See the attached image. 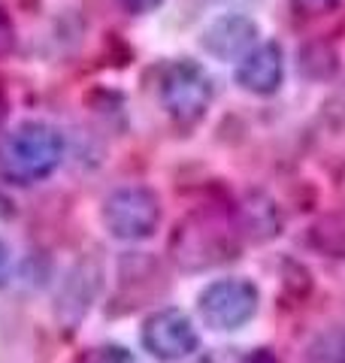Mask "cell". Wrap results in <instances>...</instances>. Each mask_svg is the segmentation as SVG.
Segmentation results:
<instances>
[{
	"label": "cell",
	"instance_id": "obj_1",
	"mask_svg": "<svg viewBox=\"0 0 345 363\" xmlns=\"http://www.w3.org/2000/svg\"><path fill=\"white\" fill-rule=\"evenodd\" d=\"M64 157L61 133L49 124L28 121L18 124L13 133L0 143V176L16 185H33L45 176H52Z\"/></svg>",
	"mask_w": 345,
	"mask_h": 363
},
{
	"label": "cell",
	"instance_id": "obj_2",
	"mask_svg": "<svg viewBox=\"0 0 345 363\" xmlns=\"http://www.w3.org/2000/svg\"><path fill=\"white\" fill-rule=\"evenodd\" d=\"M160 104L172 121H200L212 104V79L194 61H170L160 73Z\"/></svg>",
	"mask_w": 345,
	"mask_h": 363
},
{
	"label": "cell",
	"instance_id": "obj_3",
	"mask_svg": "<svg viewBox=\"0 0 345 363\" xmlns=\"http://www.w3.org/2000/svg\"><path fill=\"white\" fill-rule=\"evenodd\" d=\"M103 224L119 240H148L160 224V200L146 185L119 188L103 203Z\"/></svg>",
	"mask_w": 345,
	"mask_h": 363
},
{
	"label": "cell",
	"instance_id": "obj_4",
	"mask_svg": "<svg viewBox=\"0 0 345 363\" xmlns=\"http://www.w3.org/2000/svg\"><path fill=\"white\" fill-rule=\"evenodd\" d=\"M258 312V288L248 279L212 281L200 294V315L215 330H239Z\"/></svg>",
	"mask_w": 345,
	"mask_h": 363
},
{
	"label": "cell",
	"instance_id": "obj_5",
	"mask_svg": "<svg viewBox=\"0 0 345 363\" xmlns=\"http://www.w3.org/2000/svg\"><path fill=\"white\" fill-rule=\"evenodd\" d=\"M197 330L179 309H160L143 324V345L158 360H182L197 348Z\"/></svg>",
	"mask_w": 345,
	"mask_h": 363
},
{
	"label": "cell",
	"instance_id": "obj_6",
	"mask_svg": "<svg viewBox=\"0 0 345 363\" xmlns=\"http://www.w3.org/2000/svg\"><path fill=\"white\" fill-rule=\"evenodd\" d=\"M176 260L182 267L200 269L209 264H221V260L230 257V245H227V230L221 227H209V224H197L191 221L179 227L176 233Z\"/></svg>",
	"mask_w": 345,
	"mask_h": 363
},
{
	"label": "cell",
	"instance_id": "obj_7",
	"mask_svg": "<svg viewBox=\"0 0 345 363\" xmlns=\"http://www.w3.org/2000/svg\"><path fill=\"white\" fill-rule=\"evenodd\" d=\"M258 25L248 16H221L203 30V49L218 61H236L255 49Z\"/></svg>",
	"mask_w": 345,
	"mask_h": 363
},
{
	"label": "cell",
	"instance_id": "obj_8",
	"mask_svg": "<svg viewBox=\"0 0 345 363\" xmlns=\"http://www.w3.org/2000/svg\"><path fill=\"white\" fill-rule=\"evenodd\" d=\"M282 76H285L282 49L275 43L255 45L236 64V82L248 94H273V91H279Z\"/></svg>",
	"mask_w": 345,
	"mask_h": 363
},
{
	"label": "cell",
	"instance_id": "obj_9",
	"mask_svg": "<svg viewBox=\"0 0 345 363\" xmlns=\"http://www.w3.org/2000/svg\"><path fill=\"white\" fill-rule=\"evenodd\" d=\"M306 363H345V327H327L306 348Z\"/></svg>",
	"mask_w": 345,
	"mask_h": 363
},
{
	"label": "cell",
	"instance_id": "obj_10",
	"mask_svg": "<svg viewBox=\"0 0 345 363\" xmlns=\"http://www.w3.org/2000/svg\"><path fill=\"white\" fill-rule=\"evenodd\" d=\"M297 13H303V16H324L330 13V9H336L339 0H291Z\"/></svg>",
	"mask_w": 345,
	"mask_h": 363
},
{
	"label": "cell",
	"instance_id": "obj_11",
	"mask_svg": "<svg viewBox=\"0 0 345 363\" xmlns=\"http://www.w3.org/2000/svg\"><path fill=\"white\" fill-rule=\"evenodd\" d=\"M97 363H133V360H131V354L124 348L112 345V348H103V354L97 357Z\"/></svg>",
	"mask_w": 345,
	"mask_h": 363
},
{
	"label": "cell",
	"instance_id": "obj_12",
	"mask_svg": "<svg viewBox=\"0 0 345 363\" xmlns=\"http://www.w3.org/2000/svg\"><path fill=\"white\" fill-rule=\"evenodd\" d=\"M160 4H164V0H124V6H128L131 13H152Z\"/></svg>",
	"mask_w": 345,
	"mask_h": 363
},
{
	"label": "cell",
	"instance_id": "obj_13",
	"mask_svg": "<svg viewBox=\"0 0 345 363\" xmlns=\"http://www.w3.org/2000/svg\"><path fill=\"white\" fill-rule=\"evenodd\" d=\"M6 260H9V252H6V245L0 242V276H4V269H6Z\"/></svg>",
	"mask_w": 345,
	"mask_h": 363
},
{
	"label": "cell",
	"instance_id": "obj_14",
	"mask_svg": "<svg viewBox=\"0 0 345 363\" xmlns=\"http://www.w3.org/2000/svg\"><path fill=\"white\" fill-rule=\"evenodd\" d=\"M4 112H6V104H4V97H0V121H4Z\"/></svg>",
	"mask_w": 345,
	"mask_h": 363
}]
</instances>
